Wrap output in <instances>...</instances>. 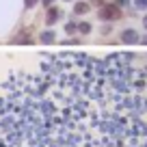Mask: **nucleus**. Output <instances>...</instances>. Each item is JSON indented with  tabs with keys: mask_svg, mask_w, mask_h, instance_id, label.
<instances>
[{
	"mask_svg": "<svg viewBox=\"0 0 147 147\" xmlns=\"http://www.w3.org/2000/svg\"><path fill=\"white\" fill-rule=\"evenodd\" d=\"M121 15V11H119V7L117 5H108V7H104V9L100 11V18L102 20H117Z\"/></svg>",
	"mask_w": 147,
	"mask_h": 147,
	"instance_id": "1",
	"label": "nucleus"
},
{
	"mask_svg": "<svg viewBox=\"0 0 147 147\" xmlns=\"http://www.w3.org/2000/svg\"><path fill=\"white\" fill-rule=\"evenodd\" d=\"M121 41L123 43H136L138 41V32L132 30V28H128V30L121 32Z\"/></svg>",
	"mask_w": 147,
	"mask_h": 147,
	"instance_id": "2",
	"label": "nucleus"
},
{
	"mask_svg": "<svg viewBox=\"0 0 147 147\" xmlns=\"http://www.w3.org/2000/svg\"><path fill=\"white\" fill-rule=\"evenodd\" d=\"M87 11H89V5H84V2H78V5H76V7H74V13H87Z\"/></svg>",
	"mask_w": 147,
	"mask_h": 147,
	"instance_id": "3",
	"label": "nucleus"
},
{
	"mask_svg": "<svg viewBox=\"0 0 147 147\" xmlns=\"http://www.w3.org/2000/svg\"><path fill=\"white\" fill-rule=\"evenodd\" d=\"M56 18H59V9H50L48 11V24H54Z\"/></svg>",
	"mask_w": 147,
	"mask_h": 147,
	"instance_id": "4",
	"label": "nucleus"
},
{
	"mask_svg": "<svg viewBox=\"0 0 147 147\" xmlns=\"http://www.w3.org/2000/svg\"><path fill=\"white\" fill-rule=\"evenodd\" d=\"M41 41H43V43H50V41H54V32H52V30H46V32L41 35Z\"/></svg>",
	"mask_w": 147,
	"mask_h": 147,
	"instance_id": "5",
	"label": "nucleus"
},
{
	"mask_svg": "<svg viewBox=\"0 0 147 147\" xmlns=\"http://www.w3.org/2000/svg\"><path fill=\"white\" fill-rule=\"evenodd\" d=\"M78 30L82 32V35H87V32H91V26H89V24L84 22V24H80V26H78Z\"/></svg>",
	"mask_w": 147,
	"mask_h": 147,
	"instance_id": "6",
	"label": "nucleus"
},
{
	"mask_svg": "<svg viewBox=\"0 0 147 147\" xmlns=\"http://www.w3.org/2000/svg\"><path fill=\"white\" fill-rule=\"evenodd\" d=\"M136 7H138V9H145V7H147V0H136Z\"/></svg>",
	"mask_w": 147,
	"mask_h": 147,
	"instance_id": "7",
	"label": "nucleus"
},
{
	"mask_svg": "<svg viewBox=\"0 0 147 147\" xmlns=\"http://www.w3.org/2000/svg\"><path fill=\"white\" fill-rule=\"evenodd\" d=\"M24 5L30 9V7H35V5H37V0H24Z\"/></svg>",
	"mask_w": 147,
	"mask_h": 147,
	"instance_id": "8",
	"label": "nucleus"
},
{
	"mask_svg": "<svg viewBox=\"0 0 147 147\" xmlns=\"http://www.w3.org/2000/svg\"><path fill=\"white\" fill-rule=\"evenodd\" d=\"M76 28H78V26H74V24H67V26H65V30H67V32H74Z\"/></svg>",
	"mask_w": 147,
	"mask_h": 147,
	"instance_id": "9",
	"label": "nucleus"
},
{
	"mask_svg": "<svg viewBox=\"0 0 147 147\" xmlns=\"http://www.w3.org/2000/svg\"><path fill=\"white\" fill-rule=\"evenodd\" d=\"M117 2H119V7H125V5H130L128 0H117Z\"/></svg>",
	"mask_w": 147,
	"mask_h": 147,
	"instance_id": "10",
	"label": "nucleus"
},
{
	"mask_svg": "<svg viewBox=\"0 0 147 147\" xmlns=\"http://www.w3.org/2000/svg\"><path fill=\"white\" fill-rule=\"evenodd\" d=\"M43 5H46V7H48V5H52V0H43Z\"/></svg>",
	"mask_w": 147,
	"mask_h": 147,
	"instance_id": "11",
	"label": "nucleus"
},
{
	"mask_svg": "<svg viewBox=\"0 0 147 147\" xmlns=\"http://www.w3.org/2000/svg\"><path fill=\"white\" fill-rule=\"evenodd\" d=\"M143 24H145V28H147V18H145V20H143Z\"/></svg>",
	"mask_w": 147,
	"mask_h": 147,
	"instance_id": "12",
	"label": "nucleus"
}]
</instances>
